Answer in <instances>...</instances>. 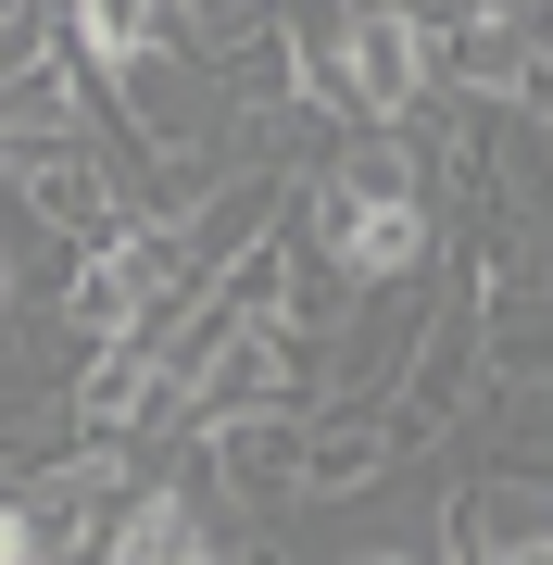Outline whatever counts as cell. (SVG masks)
<instances>
[{"label": "cell", "mask_w": 553, "mask_h": 565, "mask_svg": "<svg viewBox=\"0 0 553 565\" xmlns=\"http://www.w3.org/2000/svg\"><path fill=\"white\" fill-rule=\"evenodd\" d=\"M315 51H328V88L365 139H415L440 102V25L415 0H315Z\"/></svg>", "instance_id": "obj_1"}, {"label": "cell", "mask_w": 553, "mask_h": 565, "mask_svg": "<svg viewBox=\"0 0 553 565\" xmlns=\"http://www.w3.org/2000/svg\"><path fill=\"white\" fill-rule=\"evenodd\" d=\"M88 565H240V541H226V503L202 478H139Z\"/></svg>", "instance_id": "obj_2"}, {"label": "cell", "mask_w": 553, "mask_h": 565, "mask_svg": "<svg viewBox=\"0 0 553 565\" xmlns=\"http://www.w3.org/2000/svg\"><path fill=\"white\" fill-rule=\"evenodd\" d=\"M0 565H63V541H51V503H39V490H0Z\"/></svg>", "instance_id": "obj_3"}, {"label": "cell", "mask_w": 553, "mask_h": 565, "mask_svg": "<svg viewBox=\"0 0 553 565\" xmlns=\"http://www.w3.org/2000/svg\"><path fill=\"white\" fill-rule=\"evenodd\" d=\"M541 541H553V478H541Z\"/></svg>", "instance_id": "obj_4"}]
</instances>
